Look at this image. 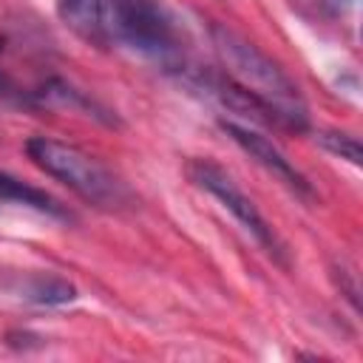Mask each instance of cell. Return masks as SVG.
Masks as SVG:
<instances>
[{
  "label": "cell",
  "mask_w": 363,
  "mask_h": 363,
  "mask_svg": "<svg viewBox=\"0 0 363 363\" xmlns=\"http://www.w3.org/2000/svg\"><path fill=\"white\" fill-rule=\"evenodd\" d=\"M315 139H318V145H320L323 150H329L332 156L346 159L349 164H360V162H363V150H360L357 136H352V133H346V130H320Z\"/></svg>",
  "instance_id": "cell-9"
},
{
  "label": "cell",
  "mask_w": 363,
  "mask_h": 363,
  "mask_svg": "<svg viewBox=\"0 0 363 363\" xmlns=\"http://www.w3.org/2000/svg\"><path fill=\"white\" fill-rule=\"evenodd\" d=\"M221 130H224L244 153H250V159H255L264 170H269L281 184H286L295 196H301V199H306V201L315 199V190H312L309 179H306V176L281 153V147H278L275 142H269L264 133L252 130L250 125H238V122H233V119H221Z\"/></svg>",
  "instance_id": "cell-5"
},
{
  "label": "cell",
  "mask_w": 363,
  "mask_h": 363,
  "mask_svg": "<svg viewBox=\"0 0 363 363\" xmlns=\"http://www.w3.org/2000/svg\"><path fill=\"white\" fill-rule=\"evenodd\" d=\"M187 176H190V182L196 187L207 190L227 213H233V218L264 247V252L272 261H278L281 267H289V255H286L284 241L278 238V233L272 230V224L261 216V210L255 207V201L233 182V176L221 164H216L210 159H193V162H187Z\"/></svg>",
  "instance_id": "cell-4"
},
{
  "label": "cell",
  "mask_w": 363,
  "mask_h": 363,
  "mask_svg": "<svg viewBox=\"0 0 363 363\" xmlns=\"http://www.w3.org/2000/svg\"><path fill=\"white\" fill-rule=\"evenodd\" d=\"M57 17L88 45H105V0H57Z\"/></svg>",
  "instance_id": "cell-6"
},
{
  "label": "cell",
  "mask_w": 363,
  "mask_h": 363,
  "mask_svg": "<svg viewBox=\"0 0 363 363\" xmlns=\"http://www.w3.org/2000/svg\"><path fill=\"white\" fill-rule=\"evenodd\" d=\"M26 156L51 179L65 184L82 201L105 210H116L128 201L125 184L91 153L82 147L54 139V136H31L26 142Z\"/></svg>",
  "instance_id": "cell-3"
},
{
  "label": "cell",
  "mask_w": 363,
  "mask_h": 363,
  "mask_svg": "<svg viewBox=\"0 0 363 363\" xmlns=\"http://www.w3.org/2000/svg\"><path fill=\"white\" fill-rule=\"evenodd\" d=\"M26 207V210H34V213H43V216H54V218H71V213L54 199L48 196L45 190L40 187H31L26 182H20L17 176L0 170V207Z\"/></svg>",
  "instance_id": "cell-7"
},
{
  "label": "cell",
  "mask_w": 363,
  "mask_h": 363,
  "mask_svg": "<svg viewBox=\"0 0 363 363\" xmlns=\"http://www.w3.org/2000/svg\"><path fill=\"white\" fill-rule=\"evenodd\" d=\"M210 40L221 60V71L247 91H252L258 99H264L275 111L281 128H309V111L303 96L298 94V85L269 54H264L258 45H252L247 37L227 26H210Z\"/></svg>",
  "instance_id": "cell-1"
},
{
  "label": "cell",
  "mask_w": 363,
  "mask_h": 363,
  "mask_svg": "<svg viewBox=\"0 0 363 363\" xmlns=\"http://www.w3.org/2000/svg\"><path fill=\"white\" fill-rule=\"evenodd\" d=\"M14 292L23 301L40 303V306H60V303H71L77 298L74 284H68L65 278L51 275V272H31V275H26L14 286Z\"/></svg>",
  "instance_id": "cell-8"
},
{
  "label": "cell",
  "mask_w": 363,
  "mask_h": 363,
  "mask_svg": "<svg viewBox=\"0 0 363 363\" xmlns=\"http://www.w3.org/2000/svg\"><path fill=\"white\" fill-rule=\"evenodd\" d=\"M0 54H3V40H0ZM0 94H3V96H11V99H23V96H20L17 91H14L11 79H9V77H6L3 71H0Z\"/></svg>",
  "instance_id": "cell-10"
},
{
  "label": "cell",
  "mask_w": 363,
  "mask_h": 363,
  "mask_svg": "<svg viewBox=\"0 0 363 363\" xmlns=\"http://www.w3.org/2000/svg\"><path fill=\"white\" fill-rule=\"evenodd\" d=\"M105 45L133 51L167 71L184 68L182 31L162 0H105Z\"/></svg>",
  "instance_id": "cell-2"
}]
</instances>
